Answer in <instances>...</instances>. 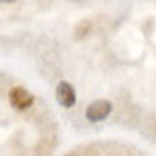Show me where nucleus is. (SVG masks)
I'll use <instances>...</instances> for the list:
<instances>
[{"instance_id":"nucleus-1","label":"nucleus","mask_w":156,"mask_h":156,"mask_svg":"<svg viewBox=\"0 0 156 156\" xmlns=\"http://www.w3.org/2000/svg\"><path fill=\"white\" fill-rule=\"evenodd\" d=\"M8 101H10V105L14 107V109L26 111L28 107L34 105V95L24 87H12L10 93H8Z\"/></svg>"},{"instance_id":"nucleus-2","label":"nucleus","mask_w":156,"mask_h":156,"mask_svg":"<svg viewBox=\"0 0 156 156\" xmlns=\"http://www.w3.org/2000/svg\"><path fill=\"white\" fill-rule=\"evenodd\" d=\"M111 111H113V105H111L107 99H97L87 107L85 117H87L91 122H99V121H105V119L109 117Z\"/></svg>"},{"instance_id":"nucleus-3","label":"nucleus","mask_w":156,"mask_h":156,"mask_svg":"<svg viewBox=\"0 0 156 156\" xmlns=\"http://www.w3.org/2000/svg\"><path fill=\"white\" fill-rule=\"evenodd\" d=\"M55 99H57V103H59L61 107H65V109L73 107L75 101H77L75 87H73L69 81H59L57 87H55Z\"/></svg>"},{"instance_id":"nucleus-4","label":"nucleus","mask_w":156,"mask_h":156,"mask_svg":"<svg viewBox=\"0 0 156 156\" xmlns=\"http://www.w3.org/2000/svg\"><path fill=\"white\" fill-rule=\"evenodd\" d=\"M4 4H12V2H16V0H2Z\"/></svg>"}]
</instances>
